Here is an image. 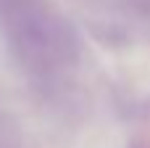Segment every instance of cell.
Returning <instances> with one entry per match:
<instances>
[{
    "mask_svg": "<svg viewBox=\"0 0 150 148\" xmlns=\"http://www.w3.org/2000/svg\"><path fill=\"white\" fill-rule=\"evenodd\" d=\"M5 29L16 56L40 71H53L76 58L71 29L40 5H18L5 13Z\"/></svg>",
    "mask_w": 150,
    "mask_h": 148,
    "instance_id": "6da1fadb",
    "label": "cell"
}]
</instances>
